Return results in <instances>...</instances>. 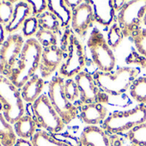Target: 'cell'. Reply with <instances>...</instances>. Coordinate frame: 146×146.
Here are the masks:
<instances>
[{
  "label": "cell",
  "instance_id": "7a4b0ae2",
  "mask_svg": "<svg viewBox=\"0 0 146 146\" xmlns=\"http://www.w3.org/2000/svg\"><path fill=\"white\" fill-rule=\"evenodd\" d=\"M139 72L135 67H119L115 71H96L93 77L101 90L109 96H118L130 90Z\"/></svg>",
  "mask_w": 146,
  "mask_h": 146
},
{
  "label": "cell",
  "instance_id": "d6986e66",
  "mask_svg": "<svg viewBox=\"0 0 146 146\" xmlns=\"http://www.w3.org/2000/svg\"><path fill=\"white\" fill-rule=\"evenodd\" d=\"M14 130L18 138L29 139L34 137L37 131V123L34 116L26 113L22 116L14 125Z\"/></svg>",
  "mask_w": 146,
  "mask_h": 146
},
{
  "label": "cell",
  "instance_id": "f1b7e54d",
  "mask_svg": "<svg viewBox=\"0 0 146 146\" xmlns=\"http://www.w3.org/2000/svg\"><path fill=\"white\" fill-rule=\"evenodd\" d=\"M39 24H38V19L35 17H29L25 23L23 25L22 32H23V37L26 40L34 38V36L36 35L37 32L39 31Z\"/></svg>",
  "mask_w": 146,
  "mask_h": 146
},
{
  "label": "cell",
  "instance_id": "83f0119b",
  "mask_svg": "<svg viewBox=\"0 0 146 146\" xmlns=\"http://www.w3.org/2000/svg\"><path fill=\"white\" fill-rule=\"evenodd\" d=\"M131 37L138 53L146 58V29H138L131 35Z\"/></svg>",
  "mask_w": 146,
  "mask_h": 146
},
{
  "label": "cell",
  "instance_id": "8fae6325",
  "mask_svg": "<svg viewBox=\"0 0 146 146\" xmlns=\"http://www.w3.org/2000/svg\"><path fill=\"white\" fill-rule=\"evenodd\" d=\"M94 12L90 1H84L78 7L72 11L70 26L79 37L84 38L90 28L95 23Z\"/></svg>",
  "mask_w": 146,
  "mask_h": 146
},
{
  "label": "cell",
  "instance_id": "d6a6232c",
  "mask_svg": "<svg viewBox=\"0 0 146 146\" xmlns=\"http://www.w3.org/2000/svg\"><path fill=\"white\" fill-rule=\"evenodd\" d=\"M64 1H65V4L69 6V8L71 11H74L77 7H78L84 2L82 0H74V1H72V0H64Z\"/></svg>",
  "mask_w": 146,
  "mask_h": 146
},
{
  "label": "cell",
  "instance_id": "8992f818",
  "mask_svg": "<svg viewBox=\"0 0 146 146\" xmlns=\"http://www.w3.org/2000/svg\"><path fill=\"white\" fill-rule=\"evenodd\" d=\"M86 64V53L78 37L71 34L68 37L67 55L58 69V76L64 79L75 78L84 71Z\"/></svg>",
  "mask_w": 146,
  "mask_h": 146
},
{
  "label": "cell",
  "instance_id": "f546056e",
  "mask_svg": "<svg viewBox=\"0 0 146 146\" xmlns=\"http://www.w3.org/2000/svg\"><path fill=\"white\" fill-rule=\"evenodd\" d=\"M15 5L11 1H0V23L7 25L11 21Z\"/></svg>",
  "mask_w": 146,
  "mask_h": 146
},
{
  "label": "cell",
  "instance_id": "5bb4252c",
  "mask_svg": "<svg viewBox=\"0 0 146 146\" xmlns=\"http://www.w3.org/2000/svg\"><path fill=\"white\" fill-rule=\"evenodd\" d=\"M90 3L93 9L95 21L103 27L111 26L115 17L112 0H91Z\"/></svg>",
  "mask_w": 146,
  "mask_h": 146
},
{
  "label": "cell",
  "instance_id": "4316f807",
  "mask_svg": "<svg viewBox=\"0 0 146 146\" xmlns=\"http://www.w3.org/2000/svg\"><path fill=\"white\" fill-rule=\"evenodd\" d=\"M35 38L42 46V48L58 46V36L53 32L39 29Z\"/></svg>",
  "mask_w": 146,
  "mask_h": 146
},
{
  "label": "cell",
  "instance_id": "8d00e7d4",
  "mask_svg": "<svg viewBox=\"0 0 146 146\" xmlns=\"http://www.w3.org/2000/svg\"><path fill=\"white\" fill-rule=\"evenodd\" d=\"M143 24L145 26V29H146V14H145V16H144V17L143 19Z\"/></svg>",
  "mask_w": 146,
  "mask_h": 146
},
{
  "label": "cell",
  "instance_id": "836d02e7",
  "mask_svg": "<svg viewBox=\"0 0 146 146\" xmlns=\"http://www.w3.org/2000/svg\"><path fill=\"white\" fill-rule=\"evenodd\" d=\"M113 1V8H114V11H115V12L116 11H118V12H119L121 10H122V8L125 6V5L127 3V1H113V0H112Z\"/></svg>",
  "mask_w": 146,
  "mask_h": 146
},
{
  "label": "cell",
  "instance_id": "4dcf8cb0",
  "mask_svg": "<svg viewBox=\"0 0 146 146\" xmlns=\"http://www.w3.org/2000/svg\"><path fill=\"white\" fill-rule=\"evenodd\" d=\"M64 92L66 96V98L72 103L73 102H76L80 98V93L78 87L77 85V83L75 79L70 78L66 79L64 81Z\"/></svg>",
  "mask_w": 146,
  "mask_h": 146
},
{
  "label": "cell",
  "instance_id": "52a82bcc",
  "mask_svg": "<svg viewBox=\"0 0 146 146\" xmlns=\"http://www.w3.org/2000/svg\"><path fill=\"white\" fill-rule=\"evenodd\" d=\"M34 118L37 125L50 133H59L65 126L61 117L52 107L47 95L43 94L32 104Z\"/></svg>",
  "mask_w": 146,
  "mask_h": 146
},
{
  "label": "cell",
  "instance_id": "ab89813d",
  "mask_svg": "<svg viewBox=\"0 0 146 146\" xmlns=\"http://www.w3.org/2000/svg\"><path fill=\"white\" fill-rule=\"evenodd\" d=\"M0 146H2V145H1V143H0Z\"/></svg>",
  "mask_w": 146,
  "mask_h": 146
},
{
  "label": "cell",
  "instance_id": "9c48e42d",
  "mask_svg": "<svg viewBox=\"0 0 146 146\" xmlns=\"http://www.w3.org/2000/svg\"><path fill=\"white\" fill-rule=\"evenodd\" d=\"M146 14V0L127 1L118 13L117 23L119 25L125 37L131 36L143 23Z\"/></svg>",
  "mask_w": 146,
  "mask_h": 146
},
{
  "label": "cell",
  "instance_id": "30bf717a",
  "mask_svg": "<svg viewBox=\"0 0 146 146\" xmlns=\"http://www.w3.org/2000/svg\"><path fill=\"white\" fill-rule=\"evenodd\" d=\"M25 40L19 34L10 35L0 47V75L9 78L17 68Z\"/></svg>",
  "mask_w": 146,
  "mask_h": 146
},
{
  "label": "cell",
  "instance_id": "7402d4cb",
  "mask_svg": "<svg viewBox=\"0 0 146 146\" xmlns=\"http://www.w3.org/2000/svg\"><path fill=\"white\" fill-rule=\"evenodd\" d=\"M34 146H71L61 140L56 139L49 132L44 130H39L31 138Z\"/></svg>",
  "mask_w": 146,
  "mask_h": 146
},
{
  "label": "cell",
  "instance_id": "ac0fdd59",
  "mask_svg": "<svg viewBox=\"0 0 146 146\" xmlns=\"http://www.w3.org/2000/svg\"><path fill=\"white\" fill-rule=\"evenodd\" d=\"M45 87L44 79L39 75L35 74L32 77L20 90L23 99L27 103L33 104L36 100L42 96V91Z\"/></svg>",
  "mask_w": 146,
  "mask_h": 146
},
{
  "label": "cell",
  "instance_id": "60d3db41",
  "mask_svg": "<svg viewBox=\"0 0 146 146\" xmlns=\"http://www.w3.org/2000/svg\"><path fill=\"white\" fill-rule=\"evenodd\" d=\"M0 47H1V46H0Z\"/></svg>",
  "mask_w": 146,
  "mask_h": 146
},
{
  "label": "cell",
  "instance_id": "44dd1931",
  "mask_svg": "<svg viewBox=\"0 0 146 146\" xmlns=\"http://www.w3.org/2000/svg\"><path fill=\"white\" fill-rule=\"evenodd\" d=\"M17 139L14 126L0 113V143L2 146H15Z\"/></svg>",
  "mask_w": 146,
  "mask_h": 146
},
{
  "label": "cell",
  "instance_id": "6da1fadb",
  "mask_svg": "<svg viewBox=\"0 0 146 146\" xmlns=\"http://www.w3.org/2000/svg\"><path fill=\"white\" fill-rule=\"evenodd\" d=\"M42 50L35 38L25 40L17 66L8 78L18 89H21L39 70Z\"/></svg>",
  "mask_w": 146,
  "mask_h": 146
},
{
  "label": "cell",
  "instance_id": "e575fe53",
  "mask_svg": "<svg viewBox=\"0 0 146 146\" xmlns=\"http://www.w3.org/2000/svg\"><path fill=\"white\" fill-rule=\"evenodd\" d=\"M15 146H34L31 140L29 139H23V138H18Z\"/></svg>",
  "mask_w": 146,
  "mask_h": 146
},
{
  "label": "cell",
  "instance_id": "3957f363",
  "mask_svg": "<svg viewBox=\"0 0 146 146\" xmlns=\"http://www.w3.org/2000/svg\"><path fill=\"white\" fill-rule=\"evenodd\" d=\"M0 102L3 106L2 113L12 125L27 113L21 90L3 75H0Z\"/></svg>",
  "mask_w": 146,
  "mask_h": 146
},
{
  "label": "cell",
  "instance_id": "7c38bea8",
  "mask_svg": "<svg viewBox=\"0 0 146 146\" xmlns=\"http://www.w3.org/2000/svg\"><path fill=\"white\" fill-rule=\"evenodd\" d=\"M64 61V51L61 47L55 46L43 48L40 63V72L43 79L49 78L53 73L60 68Z\"/></svg>",
  "mask_w": 146,
  "mask_h": 146
},
{
  "label": "cell",
  "instance_id": "4fadbf2b",
  "mask_svg": "<svg viewBox=\"0 0 146 146\" xmlns=\"http://www.w3.org/2000/svg\"><path fill=\"white\" fill-rule=\"evenodd\" d=\"M80 93V100L84 105L99 102V88L93 75L82 71L74 78Z\"/></svg>",
  "mask_w": 146,
  "mask_h": 146
},
{
  "label": "cell",
  "instance_id": "603a6c76",
  "mask_svg": "<svg viewBox=\"0 0 146 146\" xmlns=\"http://www.w3.org/2000/svg\"><path fill=\"white\" fill-rule=\"evenodd\" d=\"M38 24L40 29L48 30L58 35L60 31V23L58 19L49 11H46L43 14L37 17Z\"/></svg>",
  "mask_w": 146,
  "mask_h": 146
},
{
  "label": "cell",
  "instance_id": "484cf974",
  "mask_svg": "<svg viewBox=\"0 0 146 146\" xmlns=\"http://www.w3.org/2000/svg\"><path fill=\"white\" fill-rule=\"evenodd\" d=\"M124 37L125 36L123 35V32L119 25L117 23H113L110 26L108 32V35H107V41L109 46L113 50L116 49L122 42Z\"/></svg>",
  "mask_w": 146,
  "mask_h": 146
},
{
  "label": "cell",
  "instance_id": "f35d334b",
  "mask_svg": "<svg viewBox=\"0 0 146 146\" xmlns=\"http://www.w3.org/2000/svg\"><path fill=\"white\" fill-rule=\"evenodd\" d=\"M130 146H136V145H132V144H131V145H130Z\"/></svg>",
  "mask_w": 146,
  "mask_h": 146
},
{
  "label": "cell",
  "instance_id": "74e56055",
  "mask_svg": "<svg viewBox=\"0 0 146 146\" xmlns=\"http://www.w3.org/2000/svg\"><path fill=\"white\" fill-rule=\"evenodd\" d=\"M0 113H3V106H2L1 102H0Z\"/></svg>",
  "mask_w": 146,
  "mask_h": 146
},
{
  "label": "cell",
  "instance_id": "cb8c5ba5",
  "mask_svg": "<svg viewBox=\"0 0 146 146\" xmlns=\"http://www.w3.org/2000/svg\"><path fill=\"white\" fill-rule=\"evenodd\" d=\"M129 92L134 101L144 106L146 104V77L137 78L131 84Z\"/></svg>",
  "mask_w": 146,
  "mask_h": 146
},
{
  "label": "cell",
  "instance_id": "9a60e30c",
  "mask_svg": "<svg viewBox=\"0 0 146 146\" xmlns=\"http://www.w3.org/2000/svg\"><path fill=\"white\" fill-rule=\"evenodd\" d=\"M82 146H111L107 132L99 126L87 125L80 136Z\"/></svg>",
  "mask_w": 146,
  "mask_h": 146
},
{
  "label": "cell",
  "instance_id": "2e32d148",
  "mask_svg": "<svg viewBox=\"0 0 146 146\" xmlns=\"http://www.w3.org/2000/svg\"><path fill=\"white\" fill-rule=\"evenodd\" d=\"M81 119L87 125H97L103 123L108 117V110L100 102L83 105L81 108Z\"/></svg>",
  "mask_w": 146,
  "mask_h": 146
},
{
  "label": "cell",
  "instance_id": "e0dca14e",
  "mask_svg": "<svg viewBox=\"0 0 146 146\" xmlns=\"http://www.w3.org/2000/svg\"><path fill=\"white\" fill-rule=\"evenodd\" d=\"M32 8L28 1H18L15 5V10L11 21L5 28V32L10 35L16 34L17 30L23 28L25 21L32 17Z\"/></svg>",
  "mask_w": 146,
  "mask_h": 146
},
{
  "label": "cell",
  "instance_id": "1f68e13d",
  "mask_svg": "<svg viewBox=\"0 0 146 146\" xmlns=\"http://www.w3.org/2000/svg\"><path fill=\"white\" fill-rule=\"evenodd\" d=\"M28 2L31 5L33 17H37L48 11L47 0H29Z\"/></svg>",
  "mask_w": 146,
  "mask_h": 146
},
{
  "label": "cell",
  "instance_id": "ffe728a7",
  "mask_svg": "<svg viewBox=\"0 0 146 146\" xmlns=\"http://www.w3.org/2000/svg\"><path fill=\"white\" fill-rule=\"evenodd\" d=\"M48 11L59 21L61 28H67L72 18V11L65 4L64 0H48Z\"/></svg>",
  "mask_w": 146,
  "mask_h": 146
},
{
  "label": "cell",
  "instance_id": "277c9868",
  "mask_svg": "<svg viewBox=\"0 0 146 146\" xmlns=\"http://www.w3.org/2000/svg\"><path fill=\"white\" fill-rule=\"evenodd\" d=\"M146 122V107L137 106L125 111L109 114L102 123V129L111 134L128 132L135 126Z\"/></svg>",
  "mask_w": 146,
  "mask_h": 146
},
{
  "label": "cell",
  "instance_id": "d590c367",
  "mask_svg": "<svg viewBox=\"0 0 146 146\" xmlns=\"http://www.w3.org/2000/svg\"><path fill=\"white\" fill-rule=\"evenodd\" d=\"M5 40V29H4V26L0 23V46L4 44Z\"/></svg>",
  "mask_w": 146,
  "mask_h": 146
},
{
  "label": "cell",
  "instance_id": "5b68a950",
  "mask_svg": "<svg viewBox=\"0 0 146 146\" xmlns=\"http://www.w3.org/2000/svg\"><path fill=\"white\" fill-rule=\"evenodd\" d=\"M87 46L90 52L92 60L99 71H113L116 65V58L113 49L108 44L102 33L94 28L87 40Z\"/></svg>",
  "mask_w": 146,
  "mask_h": 146
},
{
  "label": "cell",
  "instance_id": "ba28073f",
  "mask_svg": "<svg viewBox=\"0 0 146 146\" xmlns=\"http://www.w3.org/2000/svg\"><path fill=\"white\" fill-rule=\"evenodd\" d=\"M64 79L60 76L53 77L48 83V98L65 125L70 124L78 114V110L65 96L64 92Z\"/></svg>",
  "mask_w": 146,
  "mask_h": 146
},
{
  "label": "cell",
  "instance_id": "d4e9b609",
  "mask_svg": "<svg viewBox=\"0 0 146 146\" xmlns=\"http://www.w3.org/2000/svg\"><path fill=\"white\" fill-rule=\"evenodd\" d=\"M127 137L132 145L146 146V122L130 130L127 132Z\"/></svg>",
  "mask_w": 146,
  "mask_h": 146
}]
</instances>
